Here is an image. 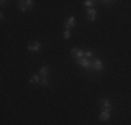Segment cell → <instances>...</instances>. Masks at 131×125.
<instances>
[{
  "instance_id": "1",
  "label": "cell",
  "mask_w": 131,
  "mask_h": 125,
  "mask_svg": "<svg viewBox=\"0 0 131 125\" xmlns=\"http://www.w3.org/2000/svg\"><path fill=\"white\" fill-rule=\"evenodd\" d=\"M91 70L95 71V72H101L103 70V62H102L99 58H92L91 60Z\"/></svg>"
},
{
  "instance_id": "2",
  "label": "cell",
  "mask_w": 131,
  "mask_h": 125,
  "mask_svg": "<svg viewBox=\"0 0 131 125\" xmlns=\"http://www.w3.org/2000/svg\"><path fill=\"white\" fill-rule=\"evenodd\" d=\"M34 0H24V2H20L18 3V8H20V11H28L29 8L34 7Z\"/></svg>"
},
{
  "instance_id": "3",
  "label": "cell",
  "mask_w": 131,
  "mask_h": 125,
  "mask_svg": "<svg viewBox=\"0 0 131 125\" xmlns=\"http://www.w3.org/2000/svg\"><path fill=\"white\" fill-rule=\"evenodd\" d=\"M71 56L74 57V60H80V58L85 57V50H81V49H71Z\"/></svg>"
},
{
  "instance_id": "4",
  "label": "cell",
  "mask_w": 131,
  "mask_h": 125,
  "mask_svg": "<svg viewBox=\"0 0 131 125\" xmlns=\"http://www.w3.org/2000/svg\"><path fill=\"white\" fill-rule=\"evenodd\" d=\"M75 62L80 65V67L85 68V70H91V60H88V58H80V60H75Z\"/></svg>"
},
{
  "instance_id": "5",
  "label": "cell",
  "mask_w": 131,
  "mask_h": 125,
  "mask_svg": "<svg viewBox=\"0 0 131 125\" xmlns=\"http://www.w3.org/2000/svg\"><path fill=\"white\" fill-rule=\"evenodd\" d=\"M96 17H98V11L95 10V8H86V18H88V21H91V22H93V21L96 20Z\"/></svg>"
},
{
  "instance_id": "6",
  "label": "cell",
  "mask_w": 131,
  "mask_h": 125,
  "mask_svg": "<svg viewBox=\"0 0 131 125\" xmlns=\"http://www.w3.org/2000/svg\"><path fill=\"white\" fill-rule=\"evenodd\" d=\"M40 49H42V43H40V42H32V43H29V45H28V50H29V52H32V53L39 52Z\"/></svg>"
},
{
  "instance_id": "7",
  "label": "cell",
  "mask_w": 131,
  "mask_h": 125,
  "mask_svg": "<svg viewBox=\"0 0 131 125\" xmlns=\"http://www.w3.org/2000/svg\"><path fill=\"white\" fill-rule=\"evenodd\" d=\"M75 24H77V21H75V17H68L67 20H66V22H64V27H66V29H71V28H74L75 27Z\"/></svg>"
},
{
  "instance_id": "8",
  "label": "cell",
  "mask_w": 131,
  "mask_h": 125,
  "mask_svg": "<svg viewBox=\"0 0 131 125\" xmlns=\"http://www.w3.org/2000/svg\"><path fill=\"white\" fill-rule=\"evenodd\" d=\"M99 106L102 107V110H112V102L109 99H101Z\"/></svg>"
},
{
  "instance_id": "9",
  "label": "cell",
  "mask_w": 131,
  "mask_h": 125,
  "mask_svg": "<svg viewBox=\"0 0 131 125\" xmlns=\"http://www.w3.org/2000/svg\"><path fill=\"white\" fill-rule=\"evenodd\" d=\"M49 74H50V70H49L48 65H42L39 70V75L42 78H49Z\"/></svg>"
},
{
  "instance_id": "10",
  "label": "cell",
  "mask_w": 131,
  "mask_h": 125,
  "mask_svg": "<svg viewBox=\"0 0 131 125\" xmlns=\"http://www.w3.org/2000/svg\"><path fill=\"white\" fill-rule=\"evenodd\" d=\"M99 120L101 121H109L110 120V110H102L99 114Z\"/></svg>"
},
{
  "instance_id": "11",
  "label": "cell",
  "mask_w": 131,
  "mask_h": 125,
  "mask_svg": "<svg viewBox=\"0 0 131 125\" xmlns=\"http://www.w3.org/2000/svg\"><path fill=\"white\" fill-rule=\"evenodd\" d=\"M40 81H42V78H40L39 74H35L29 78V82L32 83V85H38V83H40Z\"/></svg>"
},
{
  "instance_id": "12",
  "label": "cell",
  "mask_w": 131,
  "mask_h": 125,
  "mask_svg": "<svg viewBox=\"0 0 131 125\" xmlns=\"http://www.w3.org/2000/svg\"><path fill=\"white\" fill-rule=\"evenodd\" d=\"M85 58H88V60H92V58H95V56H93V52H92V50H85Z\"/></svg>"
},
{
  "instance_id": "13",
  "label": "cell",
  "mask_w": 131,
  "mask_h": 125,
  "mask_svg": "<svg viewBox=\"0 0 131 125\" xmlns=\"http://www.w3.org/2000/svg\"><path fill=\"white\" fill-rule=\"evenodd\" d=\"M93 4H95V2H92V0H85V2H84V6H85L86 8H92Z\"/></svg>"
},
{
  "instance_id": "14",
  "label": "cell",
  "mask_w": 131,
  "mask_h": 125,
  "mask_svg": "<svg viewBox=\"0 0 131 125\" xmlns=\"http://www.w3.org/2000/svg\"><path fill=\"white\" fill-rule=\"evenodd\" d=\"M63 36H64V39H70V38H71V31L70 29H64Z\"/></svg>"
},
{
  "instance_id": "15",
  "label": "cell",
  "mask_w": 131,
  "mask_h": 125,
  "mask_svg": "<svg viewBox=\"0 0 131 125\" xmlns=\"http://www.w3.org/2000/svg\"><path fill=\"white\" fill-rule=\"evenodd\" d=\"M40 83H42V86H48L49 85V78H42Z\"/></svg>"
},
{
  "instance_id": "16",
  "label": "cell",
  "mask_w": 131,
  "mask_h": 125,
  "mask_svg": "<svg viewBox=\"0 0 131 125\" xmlns=\"http://www.w3.org/2000/svg\"><path fill=\"white\" fill-rule=\"evenodd\" d=\"M101 3H102L103 6H110L112 3H114V2H107V0H103V2H101Z\"/></svg>"
}]
</instances>
